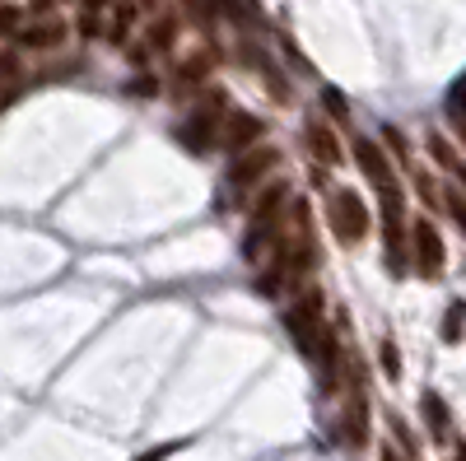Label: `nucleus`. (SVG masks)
Segmentation results:
<instances>
[{
  "label": "nucleus",
  "instance_id": "17",
  "mask_svg": "<svg viewBox=\"0 0 466 461\" xmlns=\"http://www.w3.org/2000/svg\"><path fill=\"white\" fill-rule=\"evenodd\" d=\"M19 80H24L19 56L15 52H0V107H10L19 98Z\"/></svg>",
  "mask_w": 466,
  "mask_h": 461
},
{
  "label": "nucleus",
  "instance_id": "27",
  "mask_svg": "<svg viewBox=\"0 0 466 461\" xmlns=\"http://www.w3.org/2000/svg\"><path fill=\"white\" fill-rule=\"evenodd\" d=\"M448 107H452V117H466V75L452 85V94H448Z\"/></svg>",
  "mask_w": 466,
  "mask_h": 461
},
{
  "label": "nucleus",
  "instance_id": "25",
  "mask_svg": "<svg viewBox=\"0 0 466 461\" xmlns=\"http://www.w3.org/2000/svg\"><path fill=\"white\" fill-rule=\"evenodd\" d=\"M318 98H322V107L331 112V122H350V98H345L340 89L322 85V94H318Z\"/></svg>",
  "mask_w": 466,
  "mask_h": 461
},
{
  "label": "nucleus",
  "instance_id": "22",
  "mask_svg": "<svg viewBox=\"0 0 466 461\" xmlns=\"http://www.w3.org/2000/svg\"><path fill=\"white\" fill-rule=\"evenodd\" d=\"M443 210L452 215V224L461 228V238H466V191L461 186H443Z\"/></svg>",
  "mask_w": 466,
  "mask_h": 461
},
{
  "label": "nucleus",
  "instance_id": "32",
  "mask_svg": "<svg viewBox=\"0 0 466 461\" xmlns=\"http://www.w3.org/2000/svg\"><path fill=\"white\" fill-rule=\"evenodd\" d=\"M452 461H466V443H457V447H452Z\"/></svg>",
  "mask_w": 466,
  "mask_h": 461
},
{
  "label": "nucleus",
  "instance_id": "15",
  "mask_svg": "<svg viewBox=\"0 0 466 461\" xmlns=\"http://www.w3.org/2000/svg\"><path fill=\"white\" fill-rule=\"evenodd\" d=\"M140 0H112L107 5V47H127L131 43V28L140 24Z\"/></svg>",
  "mask_w": 466,
  "mask_h": 461
},
{
  "label": "nucleus",
  "instance_id": "14",
  "mask_svg": "<svg viewBox=\"0 0 466 461\" xmlns=\"http://www.w3.org/2000/svg\"><path fill=\"white\" fill-rule=\"evenodd\" d=\"M177 33H182L177 10H154V15H149V24H145V37H140V43H145L149 52L168 56V52H177Z\"/></svg>",
  "mask_w": 466,
  "mask_h": 461
},
{
  "label": "nucleus",
  "instance_id": "10",
  "mask_svg": "<svg viewBox=\"0 0 466 461\" xmlns=\"http://www.w3.org/2000/svg\"><path fill=\"white\" fill-rule=\"evenodd\" d=\"M238 56H243V65L248 70H257L261 75V85L270 89V98H276V103H289V85H285V70H280V61L276 56H270L261 43H252V37H238Z\"/></svg>",
  "mask_w": 466,
  "mask_h": 461
},
{
  "label": "nucleus",
  "instance_id": "20",
  "mask_svg": "<svg viewBox=\"0 0 466 461\" xmlns=\"http://www.w3.org/2000/svg\"><path fill=\"white\" fill-rule=\"evenodd\" d=\"M378 359H382L387 382H401V355H397V340H392V336H382V340H378Z\"/></svg>",
  "mask_w": 466,
  "mask_h": 461
},
{
  "label": "nucleus",
  "instance_id": "30",
  "mask_svg": "<svg viewBox=\"0 0 466 461\" xmlns=\"http://www.w3.org/2000/svg\"><path fill=\"white\" fill-rule=\"evenodd\" d=\"M452 131H457V140L466 145V117H452Z\"/></svg>",
  "mask_w": 466,
  "mask_h": 461
},
{
  "label": "nucleus",
  "instance_id": "8",
  "mask_svg": "<svg viewBox=\"0 0 466 461\" xmlns=\"http://www.w3.org/2000/svg\"><path fill=\"white\" fill-rule=\"evenodd\" d=\"M410 266L420 280H439L443 266H448V247H443V234L434 219H410Z\"/></svg>",
  "mask_w": 466,
  "mask_h": 461
},
{
  "label": "nucleus",
  "instance_id": "16",
  "mask_svg": "<svg viewBox=\"0 0 466 461\" xmlns=\"http://www.w3.org/2000/svg\"><path fill=\"white\" fill-rule=\"evenodd\" d=\"M420 410H424V425H430V438L434 443H452V410H448V401L439 392H424Z\"/></svg>",
  "mask_w": 466,
  "mask_h": 461
},
{
  "label": "nucleus",
  "instance_id": "23",
  "mask_svg": "<svg viewBox=\"0 0 466 461\" xmlns=\"http://www.w3.org/2000/svg\"><path fill=\"white\" fill-rule=\"evenodd\" d=\"M382 145H387V154H392L397 164H406V168H415V159H410V145H406V135L397 131V126H382Z\"/></svg>",
  "mask_w": 466,
  "mask_h": 461
},
{
  "label": "nucleus",
  "instance_id": "11",
  "mask_svg": "<svg viewBox=\"0 0 466 461\" xmlns=\"http://www.w3.org/2000/svg\"><path fill=\"white\" fill-rule=\"evenodd\" d=\"M261 140H266V117H257V112H248V107H228L219 149L243 154V149H252V145H261Z\"/></svg>",
  "mask_w": 466,
  "mask_h": 461
},
{
  "label": "nucleus",
  "instance_id": "5",
  "mask_svg": "<svg viewBox=\"0 0 466 461\" xmlns=\"http://www.w3.org/2000/svg\"><path fill=\"white\" fill-rule=\"evenodd\" d=\"M280 322H285L289 340L299 345V355L308 359L318 336H322V326H327V294L318 285H303L299 294H289V307H280Z\"/></svg>",
  "mask_w": 466,
  "mask_h": 461
},
{
  "label": "nucleus",
  "instance_id": "12",
  "mask_svg": "<svg viewBox=\"0 0 466 461\" xmlns=\"http://www.w3.org/2000/svg\"><path fill=\"white\" fill-rule=\"evenodd\" d=\"M350 154H355L360 173H364V177H369L373 186H387V182H397L392 154H387V145H382V140H373V135H355V140H350Z\"/></svg>",
  "mask_w": 466,
  "mask_h": 461
},
{
  "label": "nucleus",
  "instance_id": "19",
  "mask_svg": "<svg viewBox=\"0 0 466 461\" xmlns=\"http://www.w3.org/2000/svg\"><path fill=\"white\" fill-rule=\"evenodd\" d=\"M28 19V5H15V0H0V43H10V37L24 28Z\"/></svg>",
  "mask_w": 466,
  "mask_h": 461
},
{
  "label": "nucleus",
  "instance_id": "31",
  "mask_svg": "<svg viewBox=\"0 0 466 461\" xmlns=\"http://www.w3.org/2000/svg\"><path fill=\"white\" fill-rule=\"evenodd\" d=\"M382 461H406V456H401L397 447H382Z\"/></svg>",
  "mask_w": 466,
  "mask_h": 461
},
{
  "label": "nucleus",
  "instance_id": "28",
  "mask_svg": "<svg viewBox=\"0 0 466 461\" xmlns=\"http://www.w3.org/2000/svg\"><path fill=\"white\" fill-rule=\"evenodd\" d=\"M127 61H131V65H145V61H149V47H127Z\"/></svg>",
  "mask_w": 466,
  "mask_h": 461
},
{
  "label": "nucleus",
  "instance_id": "6",
  "mask_svg": "<svg viewBox=\"0 0 466 461\" xmlns=\"http://www.w3.org/2000/svg\"><path fill=\"white\" fill-rule=\"evenodd\" d=\"M280 159H285V149L270 145V140H261V145H252V149H243V154H228L224 182H228L233 191H257L270 173L280 168Z\"/></svg>",
  "mask_w": 466,
  "mask_h": 461
},
{
  "label": "nucleus",
  "instance_id": "18",
  "mask_svg": "<svg viewBox=\"0 0 466 461\" xmlns=\"http://www.w3.org/2000/svg\"><path fill=\"white\" fill-rule=\"evenodd\" d=\"M461 331H466V298H452V303H448V313H443L439 336H443V345H457Z\"/></svg>",
  "mask_w": 466,
  "mask_h": 461
},
{
  "label": "nucleus",
  "instance_id": "3",
  "mask_svg": "<svg viewBox=\"0 0 466 461\" xmlns=\"http://www.w3.org/2000/svg\"><path fill=\"white\" fill-rule=\"evenodd\" d=\"M289 182H280V177H266L257 191H252V205H248V234H243V256L248 261H257L270 243H276V234H280V224H285V215H289Z\"/></svg>",
  "mask_w": 466,
  "mask_h": 461
},
{
  "label": "nucleus",
  "instance_id": "26",
  "mask_svg": "<svg viewBox=\"0 0 466 461\" xmlns=\"http://www.w3.org/2000/svg\"><path fill=\"white\" fill-rule=\"evenodd\" d=\"M103 19H107V15L80 10V19H75V33H80V37H98V33H103Z\"/></svg>",
  "mask_w": 466,
  "mask_h": 461
},
{
  "label": "nucleus",
  "instance_id": "29",
  "mask_svg": "<svg viewBox=\"0 0 466 461\" xmlns=\"http://www.w3.org/2000/svg\"><path fill=\"white\" fill-rule=\"evenodd\" d=\"M173 452V443H164V447H154V452H145V456H136V461H164Z\"/></svg>",
  "mask_w": 466,
  "mask_h": 461
},
{
  "label": "nucleus",
  "instance_id": "21",
  "mask_svg": "<svg viewBox=\"0 0 466 461\" xmlns=\"http://www.w3.org/2000/svg\"><path fill=\"white\" fill-rule=\"evenodd\" d=\"M127 94H131V98H159V94H164V85H159V75L136 70V75H131V85H127Z\"/></svg>",
  "mask_w": 466,
  "mask_h": 461
},
{
  "label": "nucleus",
  "instance_id": "2",
  "mask_svg": "<svg viewBox=\"0 0 466 461\" xmlns=\"http://www.w3.org/2000/svg\"><path fill=\"white\" fill-rule=\"evenodd\" d=\"M224 117H228V94L224 89H201L197 103L182 122H173V140L191 154V159H206V154L219 149V135H224Z\"/></svg>",
  "mask_w": 466,
  "mask_h": 461
},
{
  "label": "nucleus",
  "instance_id": "24",
  "mask_svg": "<svg viewBox=\"0 0 466 461\" xmlns=\"http://www.w3.org/2000/svg\"><path fill=\"white\" fill-rule=\"evenodd\" d=\"M430 154H434V164L448 168V173H457V164H461V159H457V149L448 145V135H439V131H430Z\"/></svg>",
  "mask_w": 466,
  "mask_h": 461
},
{
  "label": "nucleus",
  "instance_id": "4",
  "mask_svg": "<svg viewBox=\"0 0 466 461\" xmlns=\"http://www.w3.org/2000/svg\"><path fill=\"white\" fill-rule=\"evenodd\" d=\"M322 210H327L331 238H336L340 247H360V243L369 238L373 210H369V201L360 196V191H350V186H331V191H322Z\"/></svg>",
  "mask_w": 466,
  "mask_h": 461
},
{
  "label": "nucleus",
  "instance_id": "7",
  "mask_svg": "<svg viewBox=\"0 0 466 461\" xmlns=\"http://www.w3.org/2000/svg\"><path fill=\"white\" fill-rule=\"evenodd\" d=\"M215 65H219V47H215V43H206V47H197V52H187V56H177V61H173L168 85H164V89H168L173 98H197L201 89H210Z\"/></svg>",
  "mask_w": 466,
  "mask_h": 461
},
{
  "label": "nucleus",
  "instance_id": "13",
  "mask_svg": "<svg viewBox=\"0 0 466 461\" xmlns=\"http://www.w3.org/2000/svg\"><path fill=\"white\" fill-rule=\"evenodd\" d=\"M303 149L313 154L318 168H336V164L345 159V145H340V135L327 126V117H303Z\"/></svg>",
  "mask_w": 466,
  "mask_h": 461
},
{
  "label": "nucleus",
  "instance_id": "33",
  "mask_svg": "<svg viewBox=\"0 0 466 461\" xmlns=\"http://www.w3.org/2000/svg\"><path fill=\"white\" fill-rule=\"evenodd\" d=\"M457 182H461V191H466V164H457Z\"/></svg>",
  "mask_w": 466,
  "mask_h": 461
},
{
  "label": "nucleus",
  "instance_id": "1",
  "mask_svg": "<svg viewBox=\"0 0 466 461\" xmlns=\"http://www.w3.org/2000/svg\"><path fill=\"white\" fill-rule=\"evenodd\" d=\"M294 210V228L280 224L276 243H270V261L261 266L257 276V294L266 298H280V294H299L303 280L318 271L322 261V247H318V228H313V215H308L303 201H289Z\"/></svg>",
  "mask_w": 466,
  "mask_h": 461
},
{
  "label": "nucleus",
  "instance_id": "9",
  "mask_svg": "<svg viewBox=\"0 0 466 461\" xmlns=\"http://www.w3.org/2000/svg\"><path fill=\"white\" fill-rule=\"evenodd\" d=\"M10 43H15V52H56V47L70 43V24L56 19V15H47V19H24V28L10 37Z\"/></svg>",
  "mask_w": 466,
  "mask_h": 461
}]
</instances>
